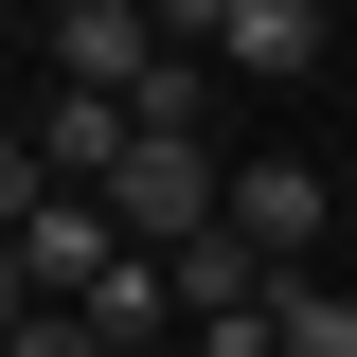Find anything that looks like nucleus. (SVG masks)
<instances>
[{"instance_id":"6","label":"nucleus","mask_w":357,"mask_h":357,"mask_svg":"<svg viewBox=\"0 0 357 357\" xmlns=\"http://www.w3.org/2000/svg\"><path fill=\"white\" fill-rule=\"evenodd\" d=\"M250 286H268V250H250L232 215H215V232H178V250H161V304H178V321H215V304H250Z\"/></svg>"},{"instance_id":"7","label":"nucleus","mask_w":357,"mask_h":357,"mask_svg":"<svg viewBox=\"0 0 357 357\" xmlns=\"http://www.w3.org/2000/svg\"><path fill=\"white\" fill-rule=\"evenodd\" d=\"M321 0H232V72H321Z\"/></svg>"},{"instance_id":"10","label":"nucleus","mask_w":357,"mask_h":357,"mask_svg":"<svg viewBox=\"0 0 357 357\" xmlns=\"http://www.w3.org/2000/svg\"><path fill=\"white\" fill-rule=\"evenodd\" d=\"M89 321H107V340H143V321H161V250H107V286H89Z\"/></svg>"},{"instance_id":"5","label":"nucleus","mask_w":357,"mask_h":357,"mask_svg":"<svg viewBox=\"0 0 357 357\" xmlns=\"http://www.w3.org/2000/svg\"><path fill=\"white\" fill-rule=\"evenodd\" d=\"M18 143H36L54 178H107V161H126L143 126H126V89H54V107H36V126H18Z\"/></svg>"},{"instance_id":"4","label":"nucleus","mask_w":357,"mask_h":357,"mask_svg":"<svg viewBox=\"0 0 357 357\" xmlns=\"http://www.w3.org/2000/svg\"><path fill=\"white\" fill-rule=\"evenodd\" d=\"M215 215L250 232L268 268H304V250H321V161H232V197H215Z\"/></svg>"},{"instance_id":"3","label":"nucleus","mask_w":357,"mask_h":357,"mask_svg":"<svg viewBox=\"0 0 357 357\" xmlns=\"http://www.w3.org/2000/svg\"><path fill=\"white\" fill-rule=\"evenodd\" d=\"M107 250H126V232H107V197H36V215H18L36 304H89V286H107Z\"/></svg>"},{"instance_id":"12","label":"nucleus","mask_w":357,"mask_h":357,"mask_svg":"<svg viewBox=\"0 0 357 357\" xmlns=\"http://www.w3.org/2000/svg\"><path fill=\"white\" fill-rule=\"evenodd\" d=\"M197 357H286V321H268V286H250V304H215V321H197Z\"/></svg>"},{"instance_id":"13","label":"nucleus","mask_w":357,"mask_h":357,"mask_svg":"<svg viewBox=\"0 0 357 357\" xmlns=\"http://www.w3.org/2000/svg\"><path fill=\"white\" fill-rule=\"evenodd\" d=\"M36 197H54V161H36V143H0V232L36 215Z\"/></svg>"},{"instance_id":"2","label":"nucleus","mask_w":357,"mask_h":357,"mask_svg":"<svg viewBox=\"0 0 357 357\" xmlns=\"http://www.w3.org/2000/svg\"><path fill=\"white\" fill-rule=\"evenodd\" d=\"M161 54V0H54V89H143Z\"/></svg>"},{"instance_id":"9","label":"nucleus","mask_w":357,"mask_h":357,"mask_svg":"<svg viewBox=\"0 0 357 357\" xmlns=\"http://www.w3.org/2000/svg\"><path fill=\"white\" fill-rule=\"evenodd\" d=\"M126 126H197V143H215V54H161V72L126 89Z\"/></svg>"},{"instance_id":"1","label":"nucleus","mask_w":357,"mask_h":357,"mask_svg":"<svg viewBox=\"0 0 357 357\" xmlns=\"http://www.w3.org/2000/svg\"><path fill=\"white\" fill-rule=\"evenodd\" d=\"M215 197H232V161L197 126H143L126 161H107V232H126V250H178V232H215Z\"/></svg>"},{"instance_id":"11","label":"nucleus","mask_w":357,"mask_h":357,"mask_svg":"<svg viewBox=\"0 0 357 357\" xmlns=\"http://www.w3.org/2000/svg\"><path fill=\"white\" fill-rule=\"evenodd\" d=\"M0 357H143V340H107V321H89V304H36V321H18V340H0Z\"/></svg>"},{"instance_id":"14","label":"nucleus","mask_w":357,"mask_h":357,"mask_svg":"<svg viewBox=\"0 0 357 357\" xmlns=\"http://www.w3.org/2000/svg\"><path fill=\"white\" fill-rule=\"evenodd\" d=\"M18 321H36V268H18V232H0V340H18Z\"/></svg>"},{"instance_id":"8","label":"nucleus","mask_w":357,"mask_h":357,"mask_svg":"<svg viewBox=\"0 0 357 357\" xmlns=\"http://www.w3.org/2000/svg\"><path fill=\"white\" fill-rule=\"evenodd\" d=\"M268 321H286V357H357V304L321 268H268Z\"/></svg>"}]
</instances>
